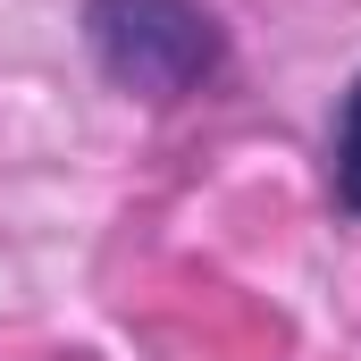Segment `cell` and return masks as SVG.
<instances>
[{"mask_svg":"<svg viewBox=\"0 0 361 361\" xmlns=\"http://www.w3.org/2000/svg\"><path fill=\"white\" fill-rule=\"evenodd\" d=\"M85 42L101 59V76L143 101H185L219 68V25L193 0H92Z\"/></svg>","mask_w":361,"mask_h":361,"instance_id":"obj_1","label":"cell"},{"mask_svg":"<svg viewBox=\"0 0 361 361\" xmlns=\"http://www.w3.org/2000/svg\"><path fill=\"white\" fill-rule=\"evenodd\" d=\"M336 193H345V210L361 219V85L345 92V118H336Z\"/></svg>","mask_w":361,"mask_h":361,"instance_id":"obj_2","label":"cell"}]
</instances>
